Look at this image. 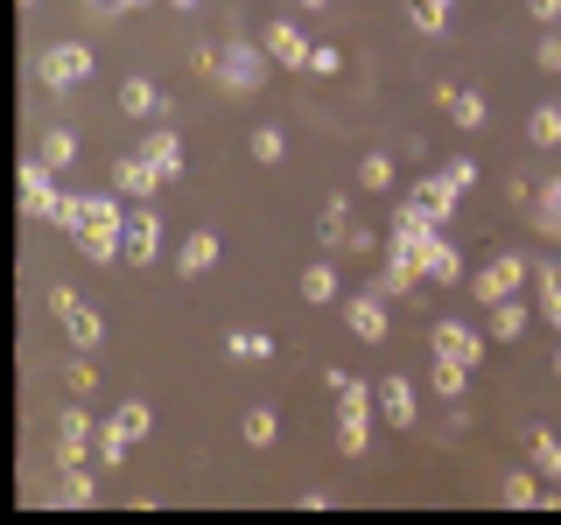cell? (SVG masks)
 Wrapping results in <instances>:
<instances>
[{
  "mask_svg": "<svg viewBox=\"0 0 561 525\" xmlns=\"http://www.w3.org/2000/svg\"><path fill=\"white\" fill-rule=\"evenodd\" d=\"M70 245H78L92 267H127V203L119 189H92V197H70V218H64Z\"/></svg>",
  "mask_w": 561,
  "mask_h": 525,
  "instance_id": "obj_1",
  "label": "cell"
},
{
  "mask_svg": "<svg viewBox=\"0 0 561 525\" xmlns=\"http://www.w3.org/2000/svg\"><path fill=\"white\" fill-rule=\"evenodd\" d=\"M330 393H337V455H344V463H358L365 442H373V407H379V393H373L358 372H330Z\"/></svg>",
  "mask_w": 561,
  "mask_h": 525,
  "instance_id": "obj_2",
  "label": "cell"
},
{
  "mask_svg": "<svg viewBox=\"0 0 561 525\" xmlns=\"http://www.w3.org/2000/svg\"><path fill=\"white\" fill-rule=\"evenodd\" d=\"M267 70H274V57L253 35H225V49L210 57V78L225 84V98H260L267 92Z\"/></svg>",
  "mask_w": 561,
  "mask_h": 525,
  "instance_id": "obj_3",
  "label": "cell"
},
{
  "mask_svg": "<svg viewBox=\"0 0 561 525\" xmlns=\"http://www.w3.org/2000/svg\"><path fill=\"white\" fill-rule=\"evenodd\" d=\"M92 70H99V57L78 35H64V43H49L43 57H35V78H43L49 92H78V84H92Z\"/></svg>",
  "mask_w": 561,
  "mask_h": 525,
  "instance_id": "obj_4",
  "label": "cell"
},
{
  "mask_svg": "<svg viewBox=\"0 0 561 525\" xmlns=\"http://www.w3.org/2000/svg\"><path fill=\"white\" fill-rule=\"evenodd\" d=\"M22 210L35 224H57L64 232V218H70V197L57 189V168L43 162V154H22Z\"/></svg>",
  "mask_w": 561,
  "mask_h": 525,
  "instance_id": "obj_5",
  "label": "cell"
},
{
  "mask_svg": "<svg viewBox=\"0 0 561 525\" xmlns=\"http://www.w3.org/2000/svg\"><path fill=\"white\" fill-rule=\"evenodd\" d=\"M49 315H57V329L70 337V350H99V343H105V323H99V308L84 302L78 288H64V280L49 288Z\"/></svg>",
  "mask_w": 561,
  "mask_h": 525,
  "instance_id": "obj_6",
  "label": "cell"
},
{
  "mask_svg": "<svg viewBox=\"0 0 561 525\" xmlns=\"http://www.w3.org/2000/svg\"><path fill=\"white\" fill-rule=\"evenodd\" d=\"M526 280H534V259H526V253H491L484 267L470 273V294H478V302L491 308V302H513Z\"/></svg>",
  "mask_w": 561,
  "mask_h": 525,
  "instance_id": "obj_7",
  "label": "cell"
},
{
  "mask_svg": "<svg viewBox=\"0 0 561 525\" xmlns=\"http://www.w3.org/2000/svg\"><path fill=\"white\" fill-rule=\"evenodd\" d=\"M484 343H491V329H470L463 315H435V329H428V350H435V358L470 364V372L484 364Z\"/></svg>",
  "mask_w": 561,
  "mask_h": 525,
  "instance_id": "obj_8",
  "label": "cell"
},
{
  "mask_svg": "<svg viewBox=\"0 0 561 525\" xmlns=\"http://www.w3.org/2000/svg\"><path fill=\"white\" fill-rule=\"evenodd\" d=\"M92 442H99V428H92V413L78 407V393H70L64 407H57V434H49V448H57V469H64V463H84V455H92Z\"/></svg>",
  "mask_w": 561,
  "mask_h": 525,
  "instance_id": "obj_9",
  "label": "cell"
},
{
  "mask_svg": "<svg viewBox=\"0 0 561 525\" xmlns=\"http://www.w3.org/2000/svg\"><path fill=\"white\" fill-rule=\"evenodd\" d=\"M162 183H169V175L154 168V162H148L140 148H127V154L113 162V189H119L127 203H154V197H162Z\"/></svg>",
  "mask_w": 561,
  "mask_h": 525,
  "instance_id": "obj_10",
  "label": "cell"
},
{
  "mask_svg": "<svg viewBox=\"0 0 561 525\" xmlns=\"http://www.w3.org/2000/svg\"><path fill=\"white\" fill-rule=\"evenodd\" d=\"M127 267H154L162 259V218H154V203H127Z\"/></svg>",
  "mask_w": 561,
  "mask_h": 525,
  "instance_id": "obj_11",
  "label": "cell"
},
{
  "mask_svg": "<svg viewBox=\"0 0 561 525\" xmlns=\"http://www.w3.org/2000/svg\"><path fill=\"white\" fill-rule=\"evenodd\" d=\"M414 267L428 273V280H443V288H456V280H463V253H456L449 224H435V232L414 245Z\"/></svg>",
  "mask_w": 561,
  "mask_h": 525,
  "instance_id": "obj_12",
  "label": "cell"
},
{
  "mask_svg": "<svg viewBox=\"0 0 561 525\" xmlns=\"http://www.w3.org/2000/svg\"><path fill=\"white\" fill-rule=\"evenodd\" d=\"M260 43H267V57L280 63V70H309V28L302 22H288V14H274V22L267 28H260Z\"/></svg>",
  "mask_w": 561,
  "mask_h": 525,
  "instance_id": "obj_13",
  "label": "cell"
},
{
  "mask_svg": "<svg viewBox=\"0 0 561 525\" xmlns=\"http://www.w3.org/2000/svg\"><path fill=\"white\" fill-rule=\"evenodd\" d=\"M344 323H351V337H365V343H386V329H393V315H386V294H379V288H365V294H344Z\"/></svg>",
  "mask_w": 561,
  "mask_h": 525,
  "instance_id": "obj_14",
  "label": "cell"
},
{
  "mask_svg": "<svg viewBox=\"0 0 561 525\" xmlns=\"http://www.w3.org/2000/svg\"><path fill=\"white\" fill-rule=\"evenodd\" d=\"M435 105H443V113H449V127H463V133H478L484 119H491L484 92H470V84H435Z\"/></svg>",
  "mask_w": 561,
  "mask_h": 525,
  "instance_id": "obj_15",
  "label": "cell"
},
{
  "mask_svg": "<svg viewBox=\"0 0 561 525\" xmlns=\"http://www.w3.org/2000/svg\"><path fill=\"white\" fill-rule=\"evenodd\" d=\"M456 197H463V189H456L449 175H421V183L408 189V203H414L428 224H449V218H456Z\"/></svg>",
  "mask_w": 561,
  "mask_h": 525,
  "instance_id": "obj_16",
  "label": "cell"
},
{
  "mask_svg": "<svg viewBox=\"0 0 561 525\" xmlns=\"http://www.w3.org/2000/svg\"><path fill=\"white\" fill-rule=\"evenodd\" d=\"M218 259H225V238L218 232H190L183 245H175V273H183V280H204Z\"/></svg>",
  "mask_w": 561,
  "mask_h": 525,
  "instance_id": "obj_17",
  "label": "cell"
},
{
  "mask_svg": "<svg viewBox=\"0 0 561 525\" xmlns=\"http://www.w3.org/2000/svg\"><path fill=\"white\" fill-rule=\"evenodd\" d=\"M421 280H428V273H421V267H414V253H393V245H386V267L373 273V288L386 294V302H400V294H414V288H421Z\"/></svg>",
  "mask_w": 561,
  "mask_h": 525,
  "instance_id": "obj_18",
  "label": "cell"
},
{
  "mask_svg": "<svg viewBox=\"0 0 561 525\" xmlns=\"http://www.w3.org/2000/svg\"><path fill=\"white\" fill-rule=\"evenodd\" d=\"M49 504H64V512H84V504H99V477L84 463H64L57 469V490H49Z\"/></svg>",
  "mask_w": 561,
  "mask_h": 525,
  "instance_id": "obj_19",
  "label": "cell"
},
{
  "mask_svg": "<svg viewBox=\"0 0 561 525\" xmlns=\"http://www.w3.org/2000/svg\"><path fill=\"white\" fill-rule=\"evenodd\" d=\"M379 413L393 420V428H421V399H414V385L400 378V372L379 378Z\"/></svg>",
  "mask_w": 561,
  "mask_h": 525,
  "instance_id": "obj_20",
  "label": "cell"
},
{
  "mask_svg": "<svg viewBox=\"0 0 561 525\" xmlns=\"http://www.w3.org/2000/svg\"><path fill=\"white\" fill-rule=\"evenodd\" d=\"M534 315H540V308H526L519 294H513V302H491V308H484V329H491V343H519Z\"/></svg>",
  "mask_w": 561,
  "mask_h": 525,
  "instance_id": "obj_21",
  "label": "cell"
},
{
  "mask_svg": "<svg viewBox=\"0 0 561 525\" xmlns=\"http://www.w3.org/2000/svg\"><path fill=\"white\" fill-rule=\"evenodd\" d=\"M169 92H154V84L148 78H127V84H119V113H127V119H169Z\"/></svg>",
  "mask_w": 561,
  "mask_h": 525,
  "instance_id": "obj_22",
  "label": "cell"
},
{
  "mask_svg": "<svg viewBox=\"0 0 561 525\" xmlns=\"http://www.w3.org/2000/svg\"><path fill=\"white\" fill-rule=\"evenodd\" d=\"M534 302H540V323L561 337V259H534Z\"/></svg>",
  "mask_w": 561,
  "mask_h": 525,
  "instance_id": "obj_23",
  "label": "cell"
},
{
  "mask_svg": "<svg viewBox=\"0 0 561 525\" xmlns=\"http://www.w3.org/2000/svg\"><path fill=\"white\" fill-rule=\"evenodd\" d=\"M134 148H140V154H148V162H154V168H162V175H169V183H175V175H183V140H175V127H154V133H140V140H134Z\"/></svg>",
  "mask_w": 561,
  "mask_h": 525,
  "instance_id": "obj_24",
  "label": "cell"
},
{
  "mask_svg": "<svg viewBox=\"0 0 561 525\" xmlns=\"http://www.w3.org/2000/svg\"><path fill=\"white\" fill-rule=\"evenodd\" d=\"M526 218H534V232H540V238H554V245H561V175H554V183H540V189H534V203H526Z\"/></svg>",
  "mask_w": 561,
  "mask_h": 525,
  "instance_id": "obj_25",
  "label": "cell"
},
{
  "mask_svg": "<svg viewBox=\"0 0 561 525\" xmlns=\"http://www.w3.org/2000/svg\"><path fill=\"white\" fill-rule=\"evenodd\" d=\"M428 232H435V224L421 218L414 203H393V224H386V245H393V253H414V245L428 238Z\"/></svg>",
  "mask_w": 561,
  "mask_h": 525,
  "instance_id": "obj_26",
  "label": "cell"
},
{
  "mask_svg": "<svg viewBox=\"0 0 561 525\" xmlns=\"http://www.w3.org/2000/svg\"><path fill=\"white\" fill-rule=\"evenodd\" d=\"M499 498L513 504V512H534V504H548V490H540V469H505Z\"/></svg>",
  "mask_w": 561,
  "mask_h": 525,
  "instance_id": "obj_27",
  "label": "cell"
},
{
  "mask_svg": "<svg viewBox=\"0 0 561 525\" xmlns=\"http://www.w3.org/2000/svg\"><path fill=\"white\" fill-rule=\"evenodd\" d=\"M526 455H534V469L548 483H561V434L554 428H526Z\"/></svg>",
  "mask_w": 561,
  "mask_h": 525,
  "instance_id": "obj_28",
  "label": "cell"
},
{
  "mask_svg": "<svg viewBox=\"0 0 561 525\" xmlns=\"http://www.w3.org/2000/svg\"><path fill=\"white\" fill-rule=\"evenodd\" d=\"M302 302H316V308L337 302V259H309L302 267Z\"/></svg>",
  "mask_w": 561,
  "mask_h": 525,
  "instance_id": "obj_29",
  "label": "cell"
},
{
  "mask_svg": "<svg viewBox=\"0 0 561 525\" xmlns=\"http://www.w3.org/2000/svg\"><path fill=\"white\" fill-rule=\"evenodd\" d=\"M274 337H267V329H232V337H225V358H245V364H267L274 358Z\"/></svg>",
  "mask_w": 561,
  "mask_h": 525,
  "instance_id": "obj_30",
  "label": "cell"
},
{
  "mask_svg": "<svg viewBox=\"0 0 561 525\" xmlns=\"http://www.w3.org/2000/svg\"><path fill=\"white\" fill-rule=\"evenodd\" d=\"M526 148H561V105L554 98L526 113Z\"/></svg>",
  "mask_w": 561,
  "mask_h": 525,
  "instance_id": "obj_31",
  "label": "cell"
},
{
  "mask_svg": "<svg viewBox=\"0 0 561 525\" xmlns=\"http://www.w3.org/2000/svg\"><path fill=\"white\" fill-rule=\"evenodd\" d=\"M113 428L127 434V442H148V434H154V407H148V399H119V407H113Z\"/></svg>",
  "mask_w": 561,
  "mask_h": 525,
  "instance_id": "obj_32",
  "label": "cell"
},
{
  "mask_svg": "<svg viewBox=\"0 0 561 525\" xmlns=\"http://www.w3.org/2000/svg\"><path fill=\"white\" fill-rule=\"evenodd\" d=\"M35 154H43V162H49V168L64 175L70 162H78V133H70V127H49L43 140H35Z\"/></svg>",
  "mask_w": 561,
  "mask_h": 525,
  "instance_id": "obj_33",
  "label": "cell"
},
{
  "mask_svg": "<svg viewBox=\"0 0 561 525\" xmlns=\"http://www.w3.org/2000/svg\"><path fill=\"white\" fill-rule=\"evenodd\" d=\"M245 148H253L260 168H280V162H288V133H280V127H253V140H245Z\"/></svg>",
  "mask_w": 561,
  "mask_h": 525,
  "instance_id": "obj_34",
  "label": "cell"
},
{
  "mask_svg": "<svg viewBox=\"0 0 561 525\" xmlns=\"http://www.w3.org/2000/svg\"><path fill=\"white\" fill-rule=\"evenodd\" d=\"M239 434H245V448H274V434H280V420H274V407H245V420H239Z\"/></svg>",
  "mask_w": 561,
  "mask_h": 525,
  "instance_id": "obj_35",
  "label": "cell"
},
{
  "mask_svg": "<svg viewBox=\"0 0 561 525\" xmlns=\"http://www.w3.org/2000/svg\"><path fill=\"white\" fill-rule=\"evenodd\" d=\"M428 385H435V399H463V385H470V364H449V358H435V372H428Z\"/></svg>",
  "mask_w": 561,
  "mask_h": 525,
  "instance_id": "obj_36",
  "label": "cell"
},
{
  "mask_svg": "<svg viewBox=\"0 0 561 525\" xmlns=\"http://www.w3.org/2000/svg\"><path fill=\"white\" fill-rule=\"evenodd\" d=\"M449 8H456V0H408V22L421 35H443L449 28Z\"/></svg>",
  "mask_w": 561,
  "mask_h": 525,
  "instance_id": "obj_37",
  "label": "cell"
},
{
  "mask_svg": "<svg viewBox=\"0 0 561 525\" xmlns=\"http://www.w3.org/2000/svg\"><path fill=\"white\" fill-rule=\"evenodd\" d=\"M358 183L373 189V197H386V189H393V154H386V148H373V154L358 162Z\"/></svg>",
  "mask_w": 561,
  "mask_h": 525,
  "instance_id": "obj_38",
  "label": "cell"
},
{
  "mask_svg": "<svg viewBox=\"0 0 561 525\" xmlns=\"http://www.w3.org/2000/svg\"><path fill=\"white\" fill-rule=\"evenodd\" d=\"M127 448H134V442H127V434L113 428V420H105V428H99V442H92V455H99V469H119V463H127Z\"/></svg>",
  "mask_w": 561,
  "mask_h": 525,
  "instance_id": "obj_39",
  "label": "cell"
},
{
  "mask_svg": "<svg viewBox=\"0 0 561 525\" xmlns=\"http://www.w3.org/2000/svg\"><path fill=\"white\" fill-rule=\"evenodd\" d=\"M92 385H99V372H92V350H78V358L64 364V393H78V399H84Z\"/></svg>",
  "mask_w": 561,
  "mask_h": 525,
  "instance_id": "obj_40",
  "label": "cell"
},
{
  "mask_svg": "<svg viewBox=\"0 0 561 525\" xmlns=\"http://www.w3.org/2000/svg\"><path fill=\"white\" fill-rule=\"evenodd\" d=\"M344 210H351L344 197H330V203H323V218H316V232H323V245H337V238L351 232V224H344Z\"/></svg>",
  "mask_w": 561,
  "mask_h": 525,
  "instance_id": "obj_41",
  "label": "cell"
},
{
  "mask_svg": "<svg viewBox=\"0 0 561 525\" xmlns=\"http://www.w3.org/2000/svg\"><path fill=\"white\" fill-rule=\"evenodd\" d=\"M337 70H344V57H337L330 43H316V49H309V78H337Z\"/></svg>",
  "mask_w": 561,
  "mask_h": 525,
  "instance_id": "obj_42",
  "label": "cell"
},
{
  "mask_svg": "<svg viewBox=\"0 0 561 525\" xmlns=\"http://www.w3.org/2000/svg\"><path fill=\"white\" fill-rule=\"evenodd\" d=\"M534 57H540V70H561V28L540 35V49H534Z\"/></svg>",
  "mask_w": 561,
  "mask_h": 525,
  "instance_id": "obj_43",
  "label": "cell"
},
{
  "mask_svg": "<svg viewBox=\"0 0 561 525\" xmlns=\"http://www.w3.org/2000/svg\"><path fill=\"white\" fill-rule=\"evenodd\" d=\"M526 14H534L540 28H561V0H526Z\"/></svg>",
  "mask_w": 561,
  "mask_h": 525,
  "instance_id": "obj_44",
  "label": "cell"
},
{
  "mask_svg": "<svg viewBox=\"0 0 561 525\" xmlns=\"http://www.w3.org/2000/svg\"><path fill=\"white\" fill-rule=\"evenodd\" d=\"M443 175H449V183H456V189H470V183H478V162H470V154H456V162H449Z\"/></svg>",
  "mask_w": 561,
  "mask_h": 525,
  "instance_id": "obj_45",
  "label": "cell"
},
{
  "mask_svg": "<svg viewBox=\"0 0 561 525\" xmlns=\"http://www.w3.org/2000/svg\"><path fill=\"white\" fill-rule=\"evenodd\" d=\"M548 372H554V378H561V337H554V364H548Z\"/></svg>",
  "mask_w": 561,
  "mask_h": 525,
  "instance_id": "obj_46",
  "label": "cell"
},
{
  "mask_svg": "<svg viewBox=\"0 0 561 525\" xmlns=\"http://www.w3.org/2000/svg\"><path fill=\"white\" fill-rule=\"evenodd\" d=\"M169 8H175V14H190V8H197V0H169Z\"/></svg>",
  "mask_w": 561,
  "mask_h": 525,
  "instance_id": "obj_47",
  "label": "cell"
},
{
  "mask_svg": "<svg viewBox=\"0 0 561 525\" xmlns=\"http://www.w3.org/2000/svg\"><path fill=\"white\" fill-rule=\"evenodd\" d=\"M295 8H330V0H295Z\"/></svg>",
  "mask_w": 561,
  "mask_h": 525,
  "instance_id": "obj_48",
  "label": "cell"
},
{
  "mask_svg": "<svg viewBox=\"0 0 561 525\" xmlns=\"http://www.w3.org/2000/svg\"><path fill=\"white\" fill-rule=\"evenodd\" d=\"M28 8H35V0H28Z\"/></svg>",
  "mask_w": 561,
  "mask_h": 525,
  "instance_id": "obj_49",
  "label": "cell"
}]
</instances>
